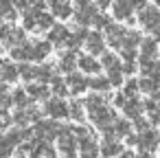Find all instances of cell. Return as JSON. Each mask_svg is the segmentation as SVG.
Returning <instances> with one entry per match:
<instances>
[{
	"mask_svg": "<svg viewBox=\"0 0 160 158\" xmlns=\"http://www.w3.org/2000/svg\"><path fill=\"white\" fill-rule=\"evenodd\" d=\"M57 147H59V154L64 158H77V154H79V140H77L72 127H62V132L57 136Z\"/></svg>",
	"mask_w": 160,
	"mask_h": 158,
	"instance_id": "obj_1",
	"label": "cell"
},
{
	"mask_svg": "<svg viewBox=\"0 0 160 158\" xmlns=\"http://www.w3.org/2000/svg\"><path fill=\"white\" fill-rule=\"evenodd\" d=\"M44 114H48V116L55 119V121L68 119V116H70V103H66L62 97H53V99L44 101Z\"/></svg>",
	"mask_w": 160,
	"mask_h": 158,
	"instance_id": "obj_2",
	"label": "cell"
},
{
	"mask_svg": "<svg viewBox=\"0 0 160 158\" xmlns=\"http://www.w3.org/2000/svg\"><path fill=\"white\" fill-rule=\"evenodd\" d=\"M33 132H35V136H38L40 140L51 143V140H55V138L59 136L62 125H57L55 121H38L35 127H33Z\"/></svg>",
	"mask_w": 160,
	"mask_h": 158,
	"instance_id": "obj_3",
	"label": "cell"
},
{
	"mask_svg": "<svg viewBox=\"0 0 160 158\" xmlns=\"http://www.w3.org/2000/svg\"><path fill=\"white\" fill-rule=\"evenodd\" d=\"M138 22L142 24V29L145 31H156L158 27H160V11L156 9V7H145V9H140V13H138Z\"/></svg>",
	"mask_w": 160,
	"mask_h": 158,
	"instance_id": "obj_4",
	"label": "cell"
},
{
	"mask_svg": "<svg viewBox=\"0 0 160 158\" xmlns=\"http://www.w3.org/2000/svg\"><path fill=\"white\" fill-rule=\"evenodd\" d=\"M94 16H97V5H92V3L79 5V7L75 9V13H72V18H75V22H77L79 27H88V24H92Z\"/></svg>",
	"mask_w": 160,
	"mask_h": 158,
	"instance_id": "obj_5",
	"label": "cell"
},
{
	"mask_svg": "<svg viewBox=\"0 0 160 158\" xmlns=\"http://www.w3.org/2000/svg\"><path fill=\"white\" fill-rule=\"evenodd\" d=\"M125 35H127V31H125L121 24H114V22H112V24L105 29V42H108L112 48H123Z\"/></svg>",
	"mask_w": 160,
	"mask_h": 158,
	"instance_id": "obj_6",
	"label": "cell"
},
{
	"mask_svg": "<svg viewBox=\"0 0 160 158\" xmlns=\"http://www.w3.org/2000/svg\"><path fill=\"white\" fill-rule=\"evenodd\" d=\"M70 31L64 27V24H55L51 31H48V40L53 42V46H57V48H64V46H68V42H70Z\"/></svg>",
	"mask_w": 160,
	"mask_h": 158,
	"instance_id": "obj_7",
	"label": "cell"
},
{
	"mask_svg": "<svg viewBox=\"0 0 160 158\" xmlns=\"http://www.w3.org/2000/svg\"><path fill=\"white\" fill-rule=\"evenodd\" d=\"M101 154V145L94 140V136H86V138H79V156L81 158H97Z\"/></svg>",
	"mask_w": 160,
	"mask_h": 158,
	"instance_id": "obj_8",
	"label": "cell"
},
{
	"mask_svg": "<svg viewBox=\"0 0 160 158\" xmlns=\"http://www.w3.org/2000/svg\"><path fill=\"white\" fill-rule=\"evenodd\" d=\"M66 84H68V90L72 92V94H81V92H86L90 86H88V79L83 77V73H68L66 75Z\"/></svg>",
	"mask_w": 160,
	"mask_h": 158,
	"instance_id": "obj_9",
	"label": "cell"
},
{
	"mask_svg": "<svg viewBox=\"0 0 160 158\" xmlns=\"http://www.w3.org/2000/svg\"><path fill=\"white\" fill-rule=\"evenodd\" d=\"M160 145V134L153 132V130H145L138 134V147L142 151H153L156 147Z\"/></svg>",
	"mask_w": 160,
	"mask_h": 158,
	"instance_id": "obj_10",
	"label": "cell"
},
{
	"mask_svg": "<svg viewBox=\"0 0 160 158\" xmlns=\"http://www.w3.org/2000/svg\"><path fill=\"white\" fill-rule=\"evenodd\" d=\"M48 7H51V13L59 20H68L72 18V7L68 5V0H48Z\"/></svg>",
	"mask_w": 160,
	"mask_h": 158,
	"instance_id": "obj_11",
	"label": "cell"
},
{
	"mask_svg": "<svg viewBox=\"0 0 160 158\" xmlns=\"http://www.w3.org/2000/svg\"><path fill=\"white\" fill-rule=\"evenodd\" d=\"M103 46H105V38H103L99 31H92V33H88V38H86V51H88L90 55L105 53V51H103Z\"/></svg>",
	"mask_w": 160,
	"mask_h": 158,
	"instance_id": "obj_12",
	"label": "cell"
},
{
	"mask_svg": "<svg viewBox=\"0 0 160 158\" xmlns=\"http://www.w3.org/2000/svg\"><path fill=\"white\" fill-rule=\"evenodd\" d=\"M9 55L16 62H33V44L24 42V44H18V46H11Z\"/></svg>",
	"mask_w": 160,
	"mask_h": 158,
	"instance_id": "obj_13",
	"label": "cell"
},
{
	"mask_svg": "<svg viewBox=\"0 0 160 158\" xmlns=\"http://www.w3.org/2000/svg\"><path fill=\"white\" fill-rule=\"evenodd\" d=\"M57 68H59L64 75H68V73H75V70L79 68V57H77L72 51H68V53H62Z\"/></svg>",
	"mask_w": 160,
	"mask_h": 158,
	"instance_id": "obj_14",
	"label": "cell"
},
{
	"mask_svg": "<svg viewBox=\"0 0 160 158\" xmlns=\"http://www.w3.org/2000/svg\"><path fill=\"white\" fill-rule=\"evenodd\" d=\"M121 151H123V147H121V143H118L116 138L105 136V138L101 140V156H103V158H116Z\"/></svg>",
	"mask_w": 160,
	"mask_h": 158,
	"instance_id": "obj_15",
	"label": "cell"
},
{
	"mask_svg": "<svg viewBox=\"0 0 160 158\" xmlns=\"http://www.w3.org/2000/svg\"><path fill=\"white\" fill-rule=\"evenodd\" d=\"M27 92H29L31 101H48V99H51V88H48L46 84H42V81L31 84V86L27 88Z\"/></svg>",
	"mask_w": 160,
	"mask_h": 158,
	"instance_id": "obj_16",
	"label": "cell"
},
{
	"mask_svg": "<svg viewBox=\"0 0 160 158\" xmlns=\"http://www.w3.org/2000/svg\"><path fill=\"white\" fill-rule=\"evenodd\" d=\"M132 3L129 0H116V3L112 5V11H114V18H118V20H127V22H134V18H132Z\"/></svg>",
	"mask_w": 160,
	"mask_h": 158,
	"instance_id": "obj_17",
	"label": "cell"
},
{
	"mask_svg": "<svg viewBox=\"0 0 160 158\" xmlns=\"http://www.w3.org/2000/svg\"><path fill=\"white\" fill-rule=\"evenodd\" d=\"M79 68L86 73V75H97L103 66L99 59H94V55H81L79 57Z\"/></svg>",
	"mask_w": 160,
	"mask_h": 158,
	"instance_id": "obj_18",
	"label": "cell"
},
{
	"mask_svg": "<svg viewBox=\"0 0 160 158\" xmlns=\"http://www.w3.org/2000/svg\"><path fill=\"white\" fill-rule=\"evenodd\" d=\"M27 42V35L22 29H16V27H7V35H5V44L11 48V46H18V44H24Z\"/></svg>",
	"mask_w": 160,
	"mask_h": 158,
	"instance_id": "obj_19",
	"label": "cell"
},
{
	"mask_svg": "<svg viewBox=\"0 0 160 158\" xmlns=\"http://www.w3.org/2000/svg\"><path fill=\"white\" fill-rule=\"evenodd\" d=\"M51 48H53V42H51V40H46V42H35V44H33V62H44V59L48 57Z\"/></svg>",
	"mask_w": 160,
	"mask_h": 158,
	"instance_id": "obj_20",
	"label": "cell"
},
{
	"mask_svg": "<svg viewBox=\"0 0 160 158\" xmlns=\"http://www.w3.org/2000/svg\"><path fill=\"white\" fill-rule=\"evenodd\" d=\"M88 86H90L94 92H108V90L112 88V81H110L108 75H105V77H92V79H88Z\"/></svg>",
	"mask_w": 160,
	"mask_h": 158,
	"instance_id": "obj_21",
	"label": "cell"
},
{
	"mask_svg": "<svg viewBox=\"0 0 160 158\" xmlns=\"http://www.w3.org/2000/svg\"><path fill=\"white\" fill-rule=\"evenodd\" d=\"M140 51H142V55H140V64L151 62V59L156 57V42H153V40H142Z\"/></svg>",
	"mask_w": 160,
	"mask_h": 158,
	"instance_id": "obj_22",
	"label": "cell"
},
{
	"mask_svg": "<svg viewBox=\"0 0 160 158\" xmlns=\"http://www.w3.org/2000/svg\"><path fill=\"white\" fill-rule=\"evenodd\" d=\"M29 92H27V88H16L13 90V94H11V103L16 105V108H27L29 105Z\"/></svg>",
	"mask_w": 160,
	"mask_h": 158,
	"instance_id": "obj_23",
	"label": "cell"
},
{
	"mask_svg": "<svg viewBox=\"0 0 160 158\" xmlns=\"http://www.w3.org/2000/svg\"><path fill=\"white\" fill-rule=\"evenodd\" d=\"M53 27H55V16L46 13V11H40L38 13V29L40 31H51Z\"/></svg>",
	"mask_w": 160,
	"mask_h": 158,
	"instance_id": "obj_24",
	"label": "cell"
},
{
	"mask_svg": "<svg viewBox=\"0 0 160 158\" xmlns=\"http://www.w3.org/2000/svg\"><path fill=\"white\" fill-rule=\"evenodd\" d=\"M142 103L140 101H136V99H127V103H125V108H123V112L129 116V119H138L140 116V112H142Z\"/></svg>",
	"mask_w": 160,
	"mask_h": 158,
	"instance_id": "obj_25",
	"label": "cell"
},
{
	"mask_svg": "<svg viewBox=\"0 0 160 158\" xmlns=\"http://www.w3.org/2000/svg\"><path fill=\"white\" fill-rule=\"evenodd\" d=\"M18 68H20V77L24 81H35L38 79V66H31L29 62H22Z\"/></svg>",
	"mask_w": 160,
	"mask_h": 158,
	"instance_id": "obj_26",
	"label": "cell"
},
{
	"mask_svg": "<svg viewBox=\"0 0 160 158\" xmlns=\"http://www.w3.org/2000/svg\"><path fill=\"white\" fill-rule=\"evenodd\" d=\"M53 77H55V70H53L51 64H40V66H38V79H35V81L48 84V81H53Z\"/></svg>",
	"mask_w": 160,
	"mask_h": 158,
	"instance_id": "obj_27",
	"label": "cell"
},
{
	"mask_svg": "<svg viewBox=\"0 0 160 158\" xmlns=\"http://www.w3.org/2000/svg\"><path fill=\"white\" fill-rule=\"evenodd\" d=\"M20 77V68L16 66V64H5V68H2V81L5 84H11V81H16Z\"/></svg>",
	"mask_w": 160,
	"mask_h": 158,
	"instance_id": "obj_28",
	"label": "cell"
},
{
	"mask_svg": "<svg viewBox=\"0 0 160 158\" xmlns=\"http://www.w3.org/2000/svg\"><path fill=\"white\" fill-rule=\"evenodd\" d=\"M13 123H16L18 127H27L29 123H33L29 110H27V108H18V110L13 112Z\"/></svg>",
	"mask_w": 160,
	"mask_h": 158,
	"instance_id": "obj_29",
	"label": "cell"
},
{
	"mask_svg": "<svg viewBox=\"0 0 160 158\" xmlns=\"http://www.w3.org/2000/svg\"><path fill=\"white\" fill-rule=\"evenodd\" d=\"M51 90L55 92V97H64V94L68 92V84H66V79H62L59 75H55L53 81H51Z\"/></svg>",
	"mask_w": 160,
	"mask_h": 158,
	"instance_id": "obj_30",
	"label": "cell"
},
{
	"mask_svg": "<svg viewBox=\"0 0 160 158\" xmlns=\"http://www.w3.org/2000/svg\"><path fill=\"white\" fill-rule=\"evenodd\" d=\"M108 77H110L112 86H121V84H123V66L116 64V66L108 68Z\"/></svg>",
	"mask_w": 160,
	"mask_h": 158,
	"instance_id": "obj_31",
	"label": "cell"
},
{
	"mask_svg": "<svg viewBox=\"0 0 160 158\" xmlns=\"http://www.w3.org/2000/svg\"><path fill=\"white\" fill-rule=\"evenodd\" d=\"M83 105H86V101H72L70 103V119L72 121H77V123L83 121Z\"/></svg>",
	"mask_w": 160,
	"mask_h": 158,
	"instance_id": "obj_32",
	"label": "cell"
},
{
	"mask_svg": "<svg viewBox=\"0 0 160 158\" xmlns=\"http://www.w3.org/2000/svg\"><path fill=\"white\" fill-rule=\"evenodd\" d=\"M138 44H142V40H140V33H136V31H127V35H125V42H123V48H136Z\"/></svg>",
	"mask_w": 160,
	"mask_h": 158,
	"instance_id": "obj_33",
	"label": "cell"
},
{
	"mask_svg": "<svg viewBox=\"0 0 160 158\" xmlns=\"http://www.w3.org/2000/svg\"><path fill=\"white\" fill-rule=\"evenodd\" d=\"M92 24L97 27V31H105V29L112 24V20H110V16H105V13H99V11H97V16H94V20H92Z\"/></svg>",
	"mask_w": 160,
	"mask_h": 158,
	"instance_id": "obj_34",
	"label": "cell"
},
{
	"mask_svg": "<svg viewBox=\"0 0 160 158\" xmlns=\"http://www.w3.org/2000/svg\"><path fill=\"white\" fill-rule=\"evenodd\" d=\"M13 143H9L7 138H5V134L0 136V158H9L11 154H13Z\"/></svg>",
	"mask_w": 160,
	"mask_h": 158,
	"instance_id": "obj_35",
	"label": "cell"
},
{
	"mask_svg": "<svg viewBox=\"0 0 160 158\" xmlns=\"http://www.w3.org/2000/svg\"><path fill=\"white\" fill-rule=\"evenodd\" d=\"M158 84H160L158 79H151V77H142V79H140V90H145V92H151V94H153V92L158 90Z\"/></svg>",
	"mask_w": 160,
	"mask_h": 158,
	"instance_id": "obj_36",
	"label": "cell"
},
{
	"mask_svg": "<svg viewBox=\"0 0 160 158\" xmlns=\"http://www.w3.org/2000/svg\"><path fill=\"white\" fill-rule=\"evenodd\" d=\"M129 130H132V125H129L127 121H114V136H116V138L127 136V134H129Z\"/></svg>",
	"mask_w": 160,
	"mask_h": 158,
	"instance_id": "obj_37",
	"label": "cell"
},
{
	"mask_svg": "<svg viewBox=\"0 0 160 158\" xmlns=\"http://www.w3.org/2000/svg\"><path fill=\"white\" fill-rule=\"evenodd\" d=\"M118 64V55L116 53H103L101 55V66L108 70V68H112V66H116Z\"/></svg>",
	"mask_w": 160,
	"mask_h": 158,
	"instance_id": "obj_38",
	"label": "cell"
},
{
	"mask_svg": "<svg viewBox=\"0 0 160 158\" xmlns=\"http://www.w3.org/2000/svg\"><path fill=\"white\" fill-rule=\"evenodd\" d=\"M140 90V81H136V79H129L127 84H125V90H123V94L127 97V99H134V94Z\"/></svg>",
	"mask_w": 160,
	"mask_h": 158,
	"instance_id": "obj_39",
	"label": "cell"
},
{
	"mask_svg": "<svg viewBox=\"0 0 160 158\" xmlns=\"http://www.w3.org/2000/svg\"><path fill=\"white\" fill-rule=\"evenodd\" d=\"M13 123V116L7 112V108H0V132H5Z\"/></svg>",
	"mask_w": 160,
	"mask_h": 158,
	"instance_id": "obj_40",
	"label": "cell"
},
{
	"mask_svg": "<svg viewBox=\"0 0 160 158\" xmlns=\"http://www.w3.org/2000/svg\"><path fill=\"white\" fill-rule=\"evenodd\" d=\"M29 7L35 11H44L46 9V0H29Z\"/></svg>",
	"mask_w": 160,
	"mask_h": 158,
	"instance_id": "obj_41",
	"label": "cell"
},
{
	"mask_svg": "<svg viewBox=\"0 0 160 158\" xmlns=\"http://www.w3.org/2000/svg\"><path fill=\"white\" fill-rule=\"evenodd\" d=\"M11 11V7H7L2 0H0V20H7V13Z\"/></svg>",
	"mask_w": 160,
	"mask_h": 158,
	"instance_id": "obj_42",
	"label": "cell"
},
{
	"mask_svg": "<svg viewBox=\"0 0 160 158\" xmlns=\"http://www.w3.org/2000/svg\"><path fill=\"white\" fill-rule=\"evenodd\" d=\"M134 70H136V62H125V64H123V73L132 75Z\"/></svg>",
	"mask_w": 160,
	"mask_h": 158,
	"instance_id": "obj_43",
	"label": "cell"
},
{
	"mask_svg": "<svg viewBox=\"0 0 160 158\" xmlns=\"http://www.w3.org/2000/svg\"><path fill=\"white\" fill-rule=\"evenodd\" d=\"M125 99H127L125 94H116V97H114V105H116V108H125V103H127Z\"/></svg>",
	"mask_w": 160,
	"mask_h": 158,
	"instance_id": "obj_44",
	"label": "cell"
},
{
	"mask_svg": "<svg viewBox=\"0 0 160 158\" xmlns=\"http://www.w3.org/2000/svg\"><path fill=\"white\" fill-rule=\"evenodd\" d=\"M94 5H97L99 9H108V7H112L114 3H112V0H94Z\"/></svg>",
	"mask_w": 160,
	"mask_h": 158,
	"instance_id": "obj_45",
	"label": "cell"
},
{
	"mask_svg": "<svg viewBox=\"0 0 160 158\" xmlns=\"http://www.w3.org/2000/svg\"><path fill=\"white\" fill-rule=\"evenodd\" d=\"M5 35H7V27H0V40H5Z\"/></svg>",
	"mask_w": 160,
	"mask_h": 158,
	"instance_id": "obj_46",
	"label": "cell"
},
{
	"mask_svg": "<svg viewBox=\"0 0 160 158\" xmlns=\"http://www.w3.org/2000/svg\"><path fill=\"white\" fill-rule=\"evenodd\" d=\"M5 64H7V62H2V59H0V79H2V68H5Z\"/></svg>",
	"mask_w": 160,
	"mask_h": 158,
	"instance_id": "obj_47",
	"label": "cell"
},
{
	"mask_svg": "<svg viewBox=\"0 0 160 158\" xmlns=\"http://www.w3.org/2000/svg\"><path fill=\"white\" fill-rule=\"evenodd\" d=\"M116 158H132V154H118Z\"/></svg>",
	"mask_w": 160,
	"mask_h": 158,
	"instance_id": "obj_48",
	"label": "cell"
},
{
	"mask_svg": "<svg viewBox=\"0 0 160 158\" xmlns=\"http://www.w3.org/2000/svg\"><path fill=\"white\" fill-rule=\"evenodd\" d=\"M153 3H156V7H160V0H153Z\"/></svg>",
	"mask_w": 160,
	"mask_h": 158,
	"instance_id": "obj_49",
	"label": "cell"
},
{
	"mask_svg": "<svg viewBox=\"0 0 160 158\" xmlns=\"http://www.w3.org/2000/svg\"><path fill=\"white\" fill-rule=\"evenodd\" d=\"M18 158H22V156H18Z\"/></svg>",
	"mask_w": 160,
	"mask_h": 158,
	"instance_id": "obj_50",
	"label": "cell"
}]
</instances>
